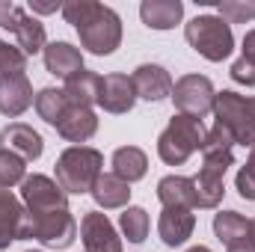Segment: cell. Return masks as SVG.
I'll return each mask as SVG.
<instances>
[{
    "label": "cell",
    "instance_id": "obj_16",
    "mask_svg": "<svg viewBox=\"0 0 255 252\" xmlns=\"http://www.w3.org/2000/svg\"><path fill=\"white\" fill-rule=\"evenodd\" d=\"M235 139L229 136V130H223L220 125H214L205 133V142H202V163L205 166H217V169H229L235 163Z\"/></svg>",
    "mask_w": 255,
    "mask_h": 252
},
{
    "label": "cell",
    "instance_id": "obj_21",
    "mask_svg": "<svg viewBox=\"0 0 255 252\" xmlns=\"http://www.w3.org/2000/svg\"><path fill=\"white\" fill-rule=\"evenodd\" d=\"M63 92L68 95V101H71L74 107H92V104H98L101 77H98L95 71H86V68H80L77 74H71V77L65 80Z\"/></svg>",
    "mask_w": 255,
    "mask_h": 252
},
{
    "label": "cell",
    "instance_id": "obj_5",
    "mask_svg": "<svg viewBox=\"0 0 255 252\" xmlns=\"http://www.w3.org/2000/svg\"><path fill=\"white\" fill-rule=\"evenodd\" d=\"M184 39L190 42L196 54H202L211 63H223L232 48H235V36L232 27L220 18V15H199L184 27Z\"/></svg>",
    "mask_w": 255,
    "mask_h": 252
},
{
    "label": "cell",
    "instance_id": "obj_22",
    "mask_svg": "<svg viewBox=\"0 0 255 252\" xmlns=\"http://www.w3.org/2000/svg\"><path fill=\"white\" fill-rule=\"evenodd\" d=\"M223 178H226L223 169L202 163L199 175L193 178V184H196V208H217L223 202V193H226Z\"/></svg>",
    "mask_w": 255,
    "mask_h": 252
},
{
    "label": "cell",
    "instance_id": "obj_14",
    "mask_svg": "<svg viewBox=\"0 0 255 252\" xmlns=\"http://www.w3.org/2000/svg\"><path fill=\"white\" fill-rule=\"evenodd\" d=\"M0 142H3L6 151L18 154L21 160H36L45 151V142H42L39 130H33L30 125H21V122H12V125L3 127L0 130Z\"/></svg>",
    "mask_w": 255,
    "mask_h": 252
},
{
    "label": "cell",
    "instance_id": "obj_33",
    "mask_svg": "<svg viewBox=\"0 0 255 252\" xmlns=\"http://www.w3.org/2000/svg\"><path fill=\"white\" fill-rule=\"evenodd\" d=\"M232 80L235 83H244V86H255V63L253 60H238L232 65Z\"/></svg>",
    "mask_w": 255,
    "mask_h": 252
},
{
    "label": "cell",
    "instance_id": "obj_9",
    "mask_svg": "<svg viewBox=\"0 0 255 252\" xmlns=\"http://www.w3.org/2000/svg\"><path fill=\"white\" fill-rule=\"evenodd\" d=\"M21 196L27 202L30 214H45V211H63L68 208V193L48 175H30L21 181Z\"/></svg>",
    "mask_w": 255,
    "mask_h": 252
},
{
    "label": "cell",
    "instance_id": "obj_28",
    "mask_svg": "<svg viewBox=\"0 0 255 252\" xmlns=\"http://www.w3.org/2000/svg\"><path fill=\"white\" fill-rule=\"evenodd\" d=\"M119 226L130 244H142L148 235V214L142 208H125V214L119 217Z\"/></svg>",
    "mask_w": 255,
    "mask_h": 252
},
{
    "label": "cell",
    "instance_id": "obj_23",
    "mask_svg": "<svg viewBox=\"0 0 255 252\" xmlns=\"http://www.w3.org/2000/svg\"><path fill=\"white\" fill-rule=\"evenodd\" d=\"M21 220L24 208L12 196V190H0V250H6L12 241L21 238Z\"/></svg>",
    "mask_w": 255,
    "mask_h": 252
},
{
    "label": "cell",
    "instance_id": "obj_32",
    "mask_svg": "<svg viewBox=\"0 0 255 252\" xmlns=\"http://www.w3.org/2000/svg\"><path fill=\"white\" fill-rule=\"evenodd\" d=\"M235 184H238V193H241V199H247V202H255V148H253V154H250V160H247V166L238 172Z\"/></svg>",
    "mask_w": 255,
    "mask_h": 252
},
{
    "label": "cell",
    "instance_id": "obj_2",
    "mask_svg": "<svg viewBox=\"0 0 255 252\" xmlns=\"http://www.w3.org/2000/svg\"><path fill=\"white\" fill-rule=\"evenodd\" d=\"M104 157L98 148L89 145H71L57 160V184L65 193H92L98 175H101Z\"/></svg>",
    "mask_w": 255,
    "mask_h": 252
},
{
    "label": "cell",
    "instance_id": "obj_39",
    "mask_svg": "<svg viewBox=\"0 0 255 252\" xmlns=\"http://www.w3.org/2000/svg\"><path fill=\"white\" fill-rule=\"evenodd\" d=\"M33 252H36V250H33Z\"/></svg>",
    "mask_w": 255,
    "mask_h": 252
},
{
    "label": "cell",
    "instance_id": "obj_3",
    "mask_svg": "<svg viewBox=\"0 0 255 252\" xmlns=\"http://www.w3.org/2000/svg\"><path fill=\"white\" fill-rule=\"evenodd\" d=\"M214 116H217V125L229 130L235 145L255 148V98L223 89L214 98Z\"/></svg>",
    "mask_w": 255,
    "mask_h": 252
},
{
    "label": "cell",
    "instance_id": "obj_25",
    "mask_svg": "<svg viewBox=\"0 0 255 252\" xmlns=\"http://www.w3.org/2000/svg\"><path fill=\"white\" fill-rule=\"evenodd\" d=\"M148 172V157L142 148L136 145H122L113 151V175H119L122 181H139Z\"/></svg>",
    "mask_w": 255,
    "mask_h": 252
},
{
    "label": "cell",
    "instance_id": "obj_26",
    "mask_svg": "<svg viewBox=\"0 0 255 252\" xmlns=\"http://www.w3.org/2000/svg\"><path fill=\"white\" fill-rule=\"evenodd\" d=\"M214 232H217V238H220L226 247H232V244H238V241L253 238V220L241 217L238 211H220V214L214 217Z\"/></svg>",
    "mask_w": 255,
    "mask_h": 252
},
{
    "label": "cell",
    "instance_id": "obj_6",
    "mask_svg": "<svg viewBox=\"0 0 255 252\" xmlns=\"http://www.w3.org/2000/svg\"><path fill=\"white\" fill-rule=\"evenodd\" d=\"M77 235V223L71 217V211H45V214H30L24 211V220H21V238H36L39 244L45 247H54V250H65Z\"/></svg>",
    "mask_w": 255,
    "mask_h": 252
},
{
    "label": "cell",
    "instance_id": "obj_29",
    "mask_svg": "<svg viewBox=\"0 0 255 252\" xmlns=\"http://www.w3.org/2000/svg\"><path fill=\"white\" fill-rule=\"evenodd\" d=\"M24 181V160L6 148H0V190H9Z\"/></svg>",
    "mask_w": 255,
    "mask_h": 252
},
{
    "label": "cell",
    "instance_id": "obj_35",
    "mask_svg": "<svg viewBox=\"0 0 255 252\" xmlns=\"http://www.w3.org/2000/svg\"><path fill=\"white\" fill-rule=\"evenodd\" d=\"M30 9H33V12L48 15V12H57V9H60V3H42V0H33V3H30Z\"/></svg>",
    "mask_w": 255,
    "mask_h": 252
},
{
    "label": "cell",
    "instance_id": "obj_4",
    "mask_svg": "<svg viewBox=\"0 0 255 252\" xmlns=\"http://www.w3.org/2000/svg\"><path fill=\"white\" fill-rule=\"evenodd\" d=\"M205 125L202 119H193V116H172V122L163 127V133L157 136V154L163 163L169 166H181L193 151H202V142H205Z\"/></svg>",
    "mask_w": 255,
    "mask_h": 252
},
{
    "label": "cell",
    "instance_id": "obj_11",
    "mask_svg": "<svg viewBox=\"0 0 255 252\" xmlns=\"http://www.w3.org/2000/svg\"><path fill=\"white\" fill-rule=\"evenodd\" d=\"M130 83H133V92L136 98H145V101H163L172 95V77L163 65H154V63H145L139 65L133 74H130Z\"/></svg>",
    "mask_w": 255,
    "mask_h": 252
},
{
    "label": "cell",
    "instance_id": "obj_17",
    "mask_svg": "<svg viewBox=\"0 0 255 252\" xmlns=\"http://www.w3.org/2000/svg\"><path fill=\"white\" fill-rule=\"evenodd\" d=\"M45 68L68 80L71 74H77L83 68V54L68 42H51V45H45Z\"/></svg>",
    "mask_w": 255,
    "mask_h": 252
},
{
    "label": "cell",
    "instance_id": "obj_37",
    "mask_svg": "<svg viewBox=\"0 0 255 252\" xmlns=\"http://www.w3.org/2000/svg\"><path fill=\"white\" fill-rule=\"evenodd\" d=\"M187 252H211L208 247H193V250H187Z\"/></svg>",
    "mask_w": 255,
    "mask_h": 252
},
{
    "label": "cell",
    "instance_id": "obj_30",
    "mask_svg": "<svg viewBox=\"0 0 255 252\" xmlns=\"http://www.w3.org/2000/svg\"><path fill=\"white\" fill-rule=\"evenodd\" d=\"M220 18L226 24H247L255 18V0H223Z\"/></svg>",
    "mask_w": 255,
    "mask_h": 252
},
{
    "label": "cell",
    "instance_id": "obj_36",
    "mask_svg": "<svg viewBox=\"0 0 255 252\" xmlns=\"http://www.w3.org/2000/svg\"><path fill=\"white\" fill-rule=\"evenodd\" d=\"M229 252H255V241L253 238H247V241H238V244H232V247H226Z\"/></svg>",
    "mask_w": 255,
    "mask_h": 252
},
{
    "label": "cell",
    "instance_id": "obj_27",
    "mask_svg": "<svg viewBox=\"0 0 255 252\" xmlns=\"http://www.w3.org/2000/svg\"><path fill=\"white\" fill-rule=\"evenodd\" d=\"M68 107H71V101H68V95H65L63 89L48 86V89H42V92L36 95V113L54 127L60 125V119L68 113Z\"/></svg>",
    "mask_w": 255,
    "mask_h": 252
},
{
    "label": "cell",
    "instance_id": "obj_38",
    "mask_svg": "<svg viewBox=\"0 0 255 252\" xmlns=\"http://www.w3.org/2000/svg\"><path fill=\"white\" fill-rule=\"evenodd\" d=\"M253 241H255V220H253Z\"/></svg>",
    "mask_w": 255,
    "mask_h": 252
},
{
    "label": "cell",
    "instance_id": "obj_24",
    "mask_svg": "<svg viewBox=\"0 0 255 252\" xmlns=\"http://www.w3.org/2000/svg\"><path fill=\"white\" fill-rule=\"evenodd\" d=\"M92 199H95L104 211H110V208H125L128 199H130V184L122 181L119 175H113V172H101L98 181H95V187H92Z\"/></svg>",
    "mask_w": 255,
    "mask_h": 252
},
{
    "label": "cell",
    "instance_id": "obj_15",
    "mask_svg": "<svg viewBox=\"0 0 255 252\" xmlns=\"http://www.w3.org/2000/svg\"><path fill=\"white\" fill-rule=\"evenodd\" d=\"M193 226H196L193 211H187V208H163L160 223H157V235H160V241L166 247H181L193 235Z\"/></svg>",
    "mask_w": 255,
    "mask_h": 252
},
{
    "label": "cell",
    "instance_id": "obj_12",
    "mask_svg": "<svg viewBox=\"0 0 255 252\" xmlns=\"http://www.w3.org/2000/svg\"><path fill=\"white\" fill-rule=\"evenodd\" d=\"M33 104V86L24 71H12L0 77V113L15 119Z\"/></svg>",
    "mask_w": 255,
    "mask_h": 252
},
{
    "label": "cell",
    "instance_id": "obj_31",
    "mask_svg": "<svg viewBox=\"0 0 255 252\" xmlns=\"http://www.w3.org/2000/svg\"><path fill=\"white\" fill-rule=\"evenodd\" d=\"M24 63H27V54L18 45H9L0 39V77L12 71H24Z\"/></svg>",
    "mask_w": 255,
    "mask_h": 252
},
{
    "label": "cell",
    "instance_id": "obj_10",
    "mask_svg": "<svg viewBox=\"0 0 255 252\" xmlns=\"http://www.w3.org/2000/svg\"><path fill=\"white\" fill-rule=\"evenodd\" d=\"M80 238H83L86 252H122V238L116 235V229L107 220V214H98V211L83 214Z\"/></svg>",
    "mask_w": 255,
    "mask_h": 252
},
{
    "label": "cell",
    "instance_id": "obj_8",
    "mask_svg": "<svg viewBox=\"0 0 255 252\" xmlns=\"http://www.w3.org/2000/svg\"><path fill=\"white\" fill-rule=\"evenodd\" d=\"M0 27L9 30V33H15L18 48H21L27 57L45 51V27H42L33 15H27V9L0 0Z\"/></svg>",
    "mask_w": 255,
    "mask_h": 252
},
{
    "label": "cell",
    "instance_id": "obj_7",
    "mask_svg": "<svg viewBox=\"0 0 255 252\" xmlns=\"http://www.w3.org/2000/svg\"><path fill=\"white\" fill-rule=\"evenodd\" d=\"M214 83L205 74H184L175 86H172V101L178 107V113L202 119L208 113H214Z\"/></svg>",
    "mask_w": 255,
    "mask_h": 252
},
{
    "label": "cell",
    "instance_id": "obj_18",
    "mask_svg": "<svg viewBox=\"0 0 255 252\" xmlns=\"http://www.w3.org/2000/svg\"><path fill=\"white\" fill-rule=\"evenodd\" d=\"M60 136H65L68 142H86L95 130H98V116L92 113V107H68L63 119H60Z\"/></svg>",
    "mask_w": 255,
    "mask_h": 252
},
{
    "label": "cell",
    "instance_id": "obj_34",
    "mask_svg": "<svg viewBox=\"0 0 255 252\" xmlns=\"http://www.w3.org/2000/svg\"><path fill=\"white\" fill-rule=\"evenodd\" d=\"M244 60H253L255 63V30H250L244 36Z\"/></svg>",
    "mask_w": 255,
    "mask_h": 252
},
{
    "label": "cell",
    "instance_id": "obj_20",
    "mask_svg": "<svg viewBox=\"0 0 255 252\" xmlns=\"http://www.w3.org/2000/svg\"><path fill=\"white\" fill-rule=\"evenodd\" d=\"M157 199L163 202V208H196V184L193 178L184 175H166L157 184Z\"/></svg>",
    "mask_w": 255,
    "mask_h": 252
},
{
    "label": "cell",
    "instance_id": "obj_1",
    "mask_svg": "<svg viewBox=\"0 0 255 252\" xmlns=\"http://www.w3.org/2000/svg\"><path fill=\"white\" fill-rule=\"evenodd\" d=\"M63 18L77 27L80 45L98 57H107L122 42V18L95 0H68L63 3Z\"/></svg>",
    "mask_w": 255,
    "mask_h": 252
},
{
    "label": "cell",
    "instance_id": "obj_19",
    "mask_svg": "<svg viewBox=\"0 0 255 252\" xmlns=\"http://www.w3.org/2000/svg\"><path fill=\"white\" fill-rule=\"evenodd\" d=\"M184 15L181 0H145L139 6V18L151 30H172Z\"/></svg>",
    "mask_w": 255,
    "mask_h": 252
},
{
    "label": "cell",
    "instance_id": "obj_13",
    "mask_svg": "<svg viewBox=\"0 0 255 252\" xmlns=\"http://www.w3.org/2000/svg\"><path fill=\"white\" fill-rule=\"evenodd\" d=\"M136 101L133 83L128 74H107L101 77V92H98V107H104L107 113H130Z\"/></svg>",
    "mask_w": 255,
    "mask_h": 252
}]
</instances>
